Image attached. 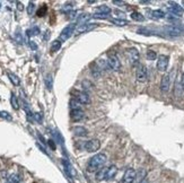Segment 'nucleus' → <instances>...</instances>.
<instances>
[{"label": "nucleus", "instance_id": "45", "mask_svg": "<svg viewBox=\"0 0 184 183\" xmlns=\"http://www.w3.org/2000/svg\"><path fill=\"white\" fill-rule=\"evenodd\" d=\"M182 4H183V6H184V1H183V2H182Z\"/></svg>", "mask_w": 184, "mask_h": 183}, {"label": "nucleus", "instance_id": "32", "mask_svg": "<svg viewBox=\"0 0 184 183\" xmlns=\"http://www.w3.org/2000/svg\"><path fill=\"white\" fill-rule=\"evenodd\" d=\"M81 85H83L84 87V90H93V84L90 83L89 80H84L83 83H81Z\"/></svg>", "mask_w": 184, "mask_h": 183}, {"label": "nucleus", "instance_id": "39", "mask_svg": "<svg viewBox=\"0 0 184 183\" xmlns=\"http://www.w3.org/2000/svg\"><path fill=\"white\" fill-rule=\"evenodd\" d=\"M48 144H49V146L52 148V150H56V145H54V142H53L52 139H50V140H48Z\"/></svg>", "mask_w": 184, "mask_h": 183}, {"label": "nucleus", "instance_id": "30", "mask_svg": "<svg viewBox=\"0 0 184 183\" xmlns=\"http://www.w3.org/2000/svg\"><path fill=\"white\" fill-rule=\"evenodd\" d=\"M147 59L148 60H150V61H153V60H156L158 57H157V53L154 50H148L147 51Z\"/></svg>", "mask_w": 184, "mask_h": 183}, {"label": "nucleus", "instance_id": "25", "mask_svg": "<svg viewBox=\"0 0 184 183\" xmlns=\"http://www.w3.org/2000/svg\"><path fill=\"white\" fill-rule=\"evenodd\" d=\"M45 86L49 90H52V86H53V78H52V75H48V76L45 77Z\"/></svg>", "mask_w": 184, "mask_h": 183}, {"label": "nucleus", "instance_id": "24", "mask_svg": "<svg viewBox=\"0 0 184 183\" xmlns=\"http://www.w3.org/2000/svg\"><path fill=\"white\" fill-rule=\"evenodd\" d=\"M10 103H11V106H13L14 110H18V109H19V103H18V100H17V97H16L15 94H11Z\"/></svg>", "mask_w": 184, "mask_h": 183}, {"label": "nucleus", "instance_id": "5", "mask_svg": "<svg viewBox=\"0 0 184 183\" xmlns=\"http://www.w3.org/2000/svg\"><path fill=\"white\" fill-rule=\"evenodd\" d=\"M108 65L111 69L115 70V71H119L121 69V61L116 54L114 53H110L108 57Z\"/></svg>", "mask_w": 184, "mask_h": 183}, {"label": "nucleus", "instance_id": "3", "mask_svg": "<svg viewBox=\"0 0 184 183\" xmlns=\"http://www.w3.org/2000/svg\"><path fill=\"white\" fill-rule=\"evenodd\" d=\"M75 31H76V23H71V24L67 25L66 27L61 31V33H60L59 40L61 42L67 41V40L72 35V33H75Z\"/></svg>", "mask_w": 184, "mask_h": 183}, {"label": "nucleus", "instance_id": "23", "mask_svg": "<svg viewBox=\"0 0 184 183\" xmlns=\"http://www.w3.org/2000/svg\"><path fill=\"white\" fill-rule=\"evenodd\" d=\"M131 18L133 19V21H137V22H143L145 21V17H143V15H141L140 13H138V11H133V13H131Z\"/></svg>", "mask_w": 184, "mask_h": 183}, {"label": "nucleus", "instance_id": "22", "mask_svg": "<svg viewBox=\"0 0 184 183\" xmlns=\"http://www.w3.org/2000/svg\"><path fill=\"white\" fill-rule=\"evenodd\" d=\"M8 77H9V79L13 84H14L15 86H19V84H21V79L18 78V76H16L15 74H11V73H8Z\"/></svg>", "mask_w": 184, "mask_h": 183}, {"label": "nucleus", "instance_id": "34", "mask_svg": "<svg viewBox=\"0 0 184 183\" xmlns=\"http://www.w3.org/2000/svg\"><path fill=\"white\" fill-rule=\"evenodd\" d=\"M33 120L36 121V122H42V120H43V115H42V113L36 112V113L33 114Z\"/></svg>", "mask_w": 184, "mask_h": 183}, {"label": "nucleus", "instance_id": "6", "mask_svg": "<svg viewBox=\"0 0 184 183\" xmlns=\"http://www.w3.org/2000/svg\"><path fill=\"white\" fill-rule=\"evenodd\" d=\"M168 63H170V58H168V55H165V54H160L158 58H157V69L158 71H166L167 68H168Z\"/></svg>", "mask_w": 184, "mask_h": 183}, {"label": "nucleus", "instance_id": "33", "mask_svg": "<svg viewBox=\"0 0 184 183\" xmlns=\"http://www.w3.org/2000/svg\"><path fill=\"white\" fill-rule=\"evenodd\" d=\"M0 117H2L5 120H8V121H11L13 120V117H11L10 114L6 112V111H0Z\"/></svg>", "mask_w": 184, "mask_h": 183}, {"label": "nucleus", "instance_id": "35", "mask_svg": "<svg viewBox=\"0 0 184 183\" xmlns=\"http://www.w3.org/2000/svg\"><path fill=\"white\" fill-rule=\"evenodd\" d=\"M46 10H48V8H46V6H43V7H41L40 8V9H38L37 10V13H36V14H37V16L38 17H42V16H44L45 14H46Z\"/></svg>", "mask_w": 184, "mask_h": 183}, {"label": "nucleus", "instance_id": "8", "mask_svg": "<svg viewBox=\"0 0 184 183\" xmlns=\"http://www.w3.org/2000/svg\"><path fill=\"white\" fill-rule=\"evenodd\" d=\"M168 5H170V6H167V9H168V11H170V14H173L174 16H176V17L177 16H178V17L182 16V14H183V8L181 7L180 5L174 2V1H170Z\"/></svg>", "mask_w": 184, "mask_h": 183}, {"label": "nucleus", "instance_id": "20", "mask_svg": "<svg viewBox=\"0 0 184 183\" xmlns=\"http://www.w3.org/2000/svg\"><path fill=\"white\" fill-rule=\"evenodd\" d=\"M61 45H62V42L60 41L59 38H58V40H54V41L51 43V52L59 51L60 48H61Z\"/></svg>", "mask_w": 184, "mask_h": 183}, {"label": "nucleus", "instance_id": "10", "mask_svg": "<svg viewBox=\"0 0 184 183\" xmlns=\"http://www.w3.org/2000/svg\"><path fill=\"white\" fill-rule=\"evenodd\" d=\"M170 74H167V75H164L162 80H160V90L163 93H167L170 88Z\"/></svg>", "mask_w": 184, "mask_h": 183}, {"label": "nucleus", "instance_id": "17", "mask_svg": "<svg viewBox=\"0 0 184 183\" xmlns=\"http://www.w3.org/2000/svg\"><path fill=\"white\" fill-rule=\"evenodd\" d=\"M111 13V8L106 6V5H101L96 8V13L95 14H101V15H110Z\"/></svg>", "mask_w": 184, "mask_h": 183}, {"label": "nucleus", "instance_id": "46", "mask_svg": "<svg viewBox=\"0 0 184 183\" xmlns=\"http://www.w3.org/2000/svg\"><path fill=\"white\" fill-rule=\"evenodd\" d=\"M0 5H1V2H0Z\"/></svg>", "mask_w": 184, "mask_h": 183}, {"label": "nucleus", "instance_id": "29", "mask_svg": "<svg viewBox=\"0 0 184 183\" xmlns=\"http://www.w3.org/2000/svg\"><path fill=\"white\" fill-rule=\"evenodd\" d=\"M69 104L71 110H80V103L77 100H75V98H72V100L70 101Z\"/></svg>", "mask_w": 184, "mask_h": 183}, {"label": "nucleus", "instance_id": "7", "mask_svg": "<svg viewBox=\"0 0 184 183\" xmlns=\"http://www.w3.org/2000/svg\"><path fill=\"white\" fill-rule=\"evenodd\" d=\"M137 179V172L135 169H128L122 177V183H133Z\"/></svg>", "mask_w": 184, "mask_h": 183}, {"label": "nucleus", "instance_id": "43", "mask_svg": "<svg viewBox=\"0 0 184 183\" xmlns=\"http://www.w3.org/2000/svg\"><path fill=\"white\" fill-rule=\"evenodd\" d=\"M113 4L119 5V6H120V5H124V2H123V1H113Z\"/></svg>", "mask_w": 184, "mask_h": 183}, {"label": "nucleus", "instance_id": "2", "mask_svg": "<svg viewBox=\"0 0 184 183\" xmlns=\"http://www.w3.org/2000/svg\"><path fill=\"white\" fill-rule=\"evenodd\" d=\"M127 55H128V59H129V61H130V63H131V66L135 67L139 65L140 54H139V51L135 48L128 49V50H127Z\"/></svg>", "mask_w": 184, "mask_h": 183}, {"label": "nucleus", "instance_id": "15", "mask_svg": "<svg viewBox=\"0 0 184 183\" xmlns=\"http://www.w3.org/2000/svg\"><path fill=\"white\" fill-rule=\"evenodd\" d=\"M72 131L73 133L78 137H86L88 135V130L86 128H84L81 125H76V127H73L72 128Z\"/></svg>", "mask_w": 184, "mask_h": 183}, {"label": "nucleus", "instance_id": "37", "mask_svg": "<svg viewBox=\"0 0 184 183\" xmlns=\"http://www.w3.org/2000/svg\"><path fill=\"white\" fill-rule=\"evenodd\" d=\"M77 14H78V13H77L76 10H71V11H69V13H68V15H69L68 17H69V19H73V18H77V17H78V16H77Z\"/></svg>", "mask_w": 184, "mask_h": 183}, {"label": "nucleus", "instance_id": "27", "mask_svg": "<svg viewBox=\"0 0 184 183\" xmlns=\"http://www.w3.org/2000/svg\"><path fill=\"white\" fill-rule=\"evenodd\" d=\"M95 177H96L97 181H104L105 180V167H103V169H101L98 172H96Z\"/></svg>", "mask_w": 184, "mask_h": 183}, {"label": "nucleus", "instance_id": "40", "mask_svg": "<svg viewBox=\"0 0 184 183\" xmlns=\"http://www.w3.org/2000/svg\"><path fill=\"white\" fill-rule=\"evenodd\" d=\"M29 46H31L33 50H36V49H37V45H36V43H35L34 41H29Z\"/></svg>", "mask_w": 184, "mask_h": 183}, {"label": "nucleus", "instance_id": "4", "mask_svg": "<svg viewBox=\"0 0 184 183\" xmlns=\"http://www.w3.org/2000/svg\"><path fill=\"white\" fill-rule=\"evenodd\" d=\"M84 149L88 153H95L101 148V141L98 139H90L88 141L84 142Z\"/></svg>", "mask_w": 184, "mask_h": 183}, {"label": "nucleus", "instance_id": "26", "mask_svg": "<svg viewBox=\"0 0 184 183\" xmlns=\"http://www.w3.org/2000/svg\"><path fill=\"white\" fill-rule=\"evenodd\" d=\"M7 183H21V176L18 174H11L7 180Z\"/></svg>", "mask_w": 184, "mask_h": 183}, {"label": "nucleus", "instance_id": "11", "mask_svg": "<svg viewBox=\"0 0 184 183\" xmlns=\"http://www.w3.org/2000/svg\"><path fill=\"white\" fill-rule=\"evenodd\" d=\"M116 173H118V167L115 165H110L105 167V180L108 181V180L114 179Z\"/></svg>", "mask_w": 184, "mask_h": 183}, {"label": "nucleus", "instance_id": "31", "mask_svg": "<svg viewBox=\"0 0 184 183\" xmlns=\"http://www.w3.org/2000/svg\"><path fill=\"white\" fill-rule=\"evenodd\" d=\"M146 171L145 169H140V172L139 173H137V179L135 180H138L139 182H141L143 180H145L146 179Z\"/></svg>", "mask_w": 184, "mask_h": 183}, {"label": "nucleus", "instance_id": "21", "mask_svg": "<svg viewBox=\"0 0 184 183\" xmlns=\"http://www.w3.org/2000/svg\"><path fill=\"white\" fill-rule=\"evenodd\" d=\"M112 24L114 25H118V26H127L129 24V21L127 19H123V18H114V19H112Z\"/></svg>", "mask_w": 184, "mask_h": 183}, {"label": "nucleus", "instance_id": "38", "mask_svg": "<svg viewBox=\"0 0 184 183\" xmlns=\"http://www.w3.org/2000/svg\"><path fill=\"white\" fill-rule=\"evenodd\" d=\"M95 18H100V19H106V18L110 17V15H101V14H95Z\"/></svg>", "mask_w": 184, "mask_h": 183}, {"label": "nucleus", "instance_id": "9", "mask_svg": "<svg viewBox=\"0 0 184 183\" xmlns=\"http://www.w3.org/2000/svg\"><path fill=\"white\" fill-rule=\"evenodd\" d=\"M135 77H137V80L140 82V83H145L148 78V73H147V68L143 65H140L137 69V73H135Z\"/></svg>", "mask_w": 184, "mask_h": 183}, {"label": "nucleus", "instance_id": "18", "mask_svg": "<svg viewBox=\"0 0 184 183\" xmlns=\"http://www.w3.org/2000/svg\"><path fill=\"white\" fill-rule=\"evenodd\" d=\"M92 16L89 14H81V15H78V17H77V23L79 25H84V24H87V21H89Z\"/></svg>", "mask_w": 184, "mask_h": 183}, {"label": "nucleus", "instance_id": "19", "mask_svg": "<svg viewBox=\"0 0 184 183\" xmlns=\"http://www.w3.org/2000/svg\"><path fill=\"white\" fill-rule=\"evenodd\" d=\"M151 17L154 19H162V18L165 17V13L163 10H160V9H156V10L151 11Z\"/></svg>", "mask_w": 184, "mask_h": 183}, {"label": "nucleus", "instance_id": "1", "mask_svg": "<svg viewBox=\"0 0 184 183\" xmlns=\"http://www.w3.org/2000/svg\"><path fill=\"white\" fill-rule=\"evenodd\" d=\"M106 161H108V156L105 154H103V153L96 154L87 163V171L89 173L98 172L101 169H103V166L105 165Z\"/></svg>", "mask_w": 184, "mask_h": 183}, {"label": "nucleus", "instance_id": "16", "mask_svg": "<svg viewBox=\"0 0 184 183\" xmlns=\"http://www.w3.org/2000/svg\"><path fill=\"white\" fill-rule=\"evenodd\" d=\"M165 31L168 33V34H172V35H180L182 33V28L181 27H177V26H166L165 27Z\"/></svg>", "mask_w": 184, "mask_h": 183}, {"label": "nucleus", "instance_id": "12", "mask_svg": "<svg viewBox=\"0 0 184 183\" xmlns=\"http://www.w3.org/2000/svg\"><path fill=\"white\" fill-rule=\"evenodd\" d=\"M75 100H77L80 104H89L90 98L88 96V94L85 92H77L75 95Z\"/></svg>", "mask_w": 184, "mask_h": 183}, {"label": "nucleus", "instance_id": "13", "mask_svg": "<svg viewBox=\"0 0 184 183\" xmlns=\"http://www.w3.org/2000/svg\"><path fill=\"white\" fill-rule=\"evenodd\" d=\"M84 117H85V113L84 111L80 109V110H71L70 111V119L75 122H78V121L83 120Z\"/></svg>", "mask_w": 184, "mask_h": 183}, {"label": "nucleus", "instance_id": "44", "mask_svg": "<svg viewBox=\"0 0 184 183\" xmlns=\"http://www.w3.org/2000/svg\"><path fill=\"white\" fill-rule=\"evenodd\" d=\"M139 183H149V182H148V180H147V179H145V180H143V181H141V182H139Z\"/></svg>", "mask_w": 184, "mask_h": 183}, {"label": "nucleus", "instance_id": "41", "mask_svg": "<svg viewBox=\"0 0 184 183\" xmlns=\"http://www.w3.org/2000/svg\"><path fill=\"white\" fill-rule=\"evenodd\" d=\"M17 8H18V10H23V9H24V7H23V4H21V2H17Z\"/></svg>", "mask_w": 184, "mask_h": 183}, {"label": "nucleus", "instance_id": "28", "mask_svg": "<svg viewBox=\"0 0 184 183\" xmlns=\"http://www.w3.org/2000/svg\"><path fill=\"white\" fill-rule=\"evenodd\" d=\"M182 90H183V88H182L181 82H178V83L176 82V84H175V96L176 97L182 96Z\"/></svg>", "mask_w": 184, "mask_h": 183}, {"label": "nucleus", "instance_id": "42", "mask_svg": "<svg viewBox=\"0 0 184 183\" xmlns=\"http://www.w3.org/2000/svg\"><path fill=\"white\" fill-rule=\"evenodd\" d=\"M181 85H182V88L184 90V74L182 75V77H181Z\"/></svg>", "mask_w": 184, "mask_h": 183}, {"label": "nucleus", "instance_id": "36", "mask_svg": "<svg viewBox=\"0 0 184 183\" xmlns=\"http://www.w3.org/2000/svg\"><path fill=\"white\" fill-rule=\"evenodd\" d=\"M34 10H35V4L34 2H29L27 6V14L32 15L33 13H34Z\"/></svg>", "mask_w": 184, "mask_h": 183}, {"label": "nucleus", "instance_id": "14", "mask_svg": "<svg viewBox=\"0 0 184 183\" xmlns=\"http://www.w3.org/2000/svg\"><path fill=\"white\" fill-rule=\"evenodd\" d=\"M96 26H97V25L93 24V23H87V24L80 25L79 27L76 28V33H77V34H81V33H85V32H88V31L94 30Z\"/></svg>", "mask_w": 184, "mask_h": 183}]
</instances>
